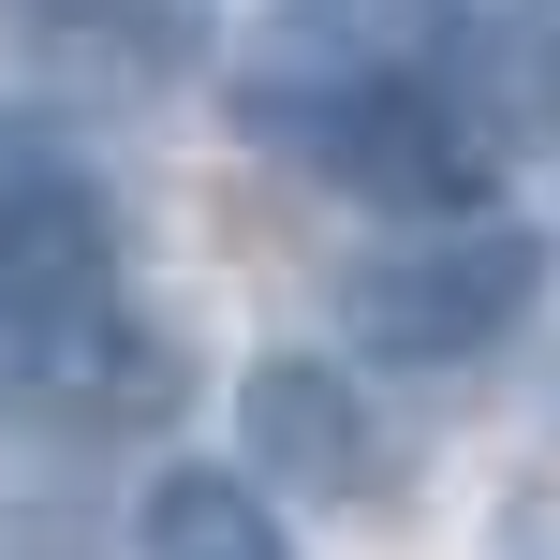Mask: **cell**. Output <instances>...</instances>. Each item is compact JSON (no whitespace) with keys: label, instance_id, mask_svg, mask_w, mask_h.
I'll list each match as a JSON object with an SVG mask.
<instances>
[{"label":"cell","instance_id":"obj_4","mask_svg":"<svg viewBox=\"0 0 560 560\" xmlns=\"http://www.w3.org/2000/svg\"><path fill=\"white\" fill-rule=\"evenodd\" d=\"M236 443H252V472L295 487V502H369V487H384L369 398H354V369H325V354H252L236 369Z\"/></svg>","mask_w":560,"mask_h":560},{"label":"cell","instance_id":"obj_7","mask_svg":"<svg viewBox=\"0 0 560 560\" xmlns=\"http://www.w3.org/2000/svg\"><path fill=\"white\" fill-rule=\"evenodd\" d=\"M413 15H443V30H457V45H472V59H532L560 0H413Z\"/></svg>","mask_w":560,"mask_h":560},{"label":"cell","instance_id":"obj_6","mask_svg":"<svg viewBox=\"0 0 560 560\" xmlns=\"http://www.w3.org/2000/svg\"><path fill=\"white\" fill-rule=\"evenodd\" d=\"M45 59H89V74H163L177 59V0H15Z\"/></svg>","mask_w":560,"mask_h":560},{"label":"cell","instance_id":"obj_2","mask_svg":"<svg viewBox=\"0 0 560 560\" xmlns=\"http://www.w3.org/2000/svg\"><path fill=\"white\" fill-rule=\"evenodd\" d=\"M546 266H560V252H546L532 222H472V207H443L428 236H384L369 266H339V325H354L384 369H457V354H487V339L532 325Z\"/></svg>","mask_w":560,"mask_h":560},{"label":"cell","instance_id":"obj_5","mask_svg":"<svg viewBox=\"0 0 560 560\" xmlns=\"http://www.w3.org/2000/svg\"><path fill=\"white\" fill-rule=\"evenodd\" d=\"M148 560H295L280 546V516H266V487L252 472H207V457H177V472H148Z\"/></svg>","mask_w":560,"mask_h":560},{"label":"cell","instance_id":"obj_3","mask_svg":"<svg viewBox=\"0 0 560 560\" xmlns=\"http://www.w3.org/2000/svg\"><path fill=\"white\" fill-rule=\"evenodd\" d=\"M0 295L15 325H89L104 310V192L30 104H0Z\"/></svg>","mask_w":560,"mask_h":560},{"label":"cell","instance_id":"obj_1","mask_svg":"<svg viewBox=\"0 0 560 560\" xmlns=\"http://www.w3.org/2000/svg\"><path fill=\"white\" fill-rule=\"evenodd\" d=\"M252 118H266V148H295L310 177H339V192H369V207H413V222L487 207V177H502V104L413 74V59L280 74V89H252Z\"/></svg>","mask_w":560,"mask_h":560}]
</instances>
